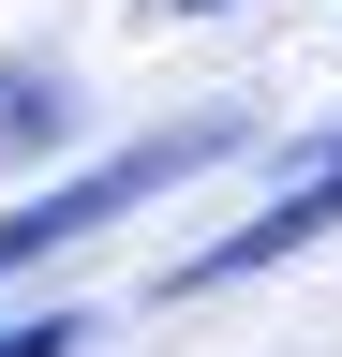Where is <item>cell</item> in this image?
<instances>
[{
  "label": "cell",
  "mask_w": 342,
  "mask_h": 357,
  "mask_svg": "<svg viewBox=\"0 0 342 357\" xmlns=\"http://www.w3.org/2000/svg\"><path fill=\"white\" fill-rule=\"evenodd\" d=\"M327 223H342V134H327V149L297 164V178H283V194L253 208V223H238V238H208V253L179 268V283H164V298H208V283H253V268H283V253H313Z\"/></svg>",
  "instance_id": "7a4b0ae2"
},
{
  "label": "cell",
  "mask_w": 342,
  "mask_h": 357,
  "mask_svg": "<svg viewBox=\"0 0 342 357\" xmlns=\"http://www.w3.org/2000/svg\"><path fill=\"white\" fill-rule=\"evenodd\" d=\"M224 149H238V119H164V134H134L119 164L60 178V194H30V208H0V283H15V268H45V253H75V238H104L119 208H149V194H179V178H208Z\"/></svg>",
  "instance_id": "6da1fadb"
},
{
  "label": "cell",
  "mask_w": 342,
  "mask_h": 357,
  "mask_svg": "<svg viewBox=\"0 0 342 357\" xmlns=\"http://www.w3.org/2000/svg\"><path fill=\"white\" fill-rule=\"evenodd\" d=\"M90 328H75V312H0V357H75Z\"/></svg>",
  "instance_id": "277c9868"
},
{
  "label": "cell",
  "mask_w": 342,
  "mask_h": 357,
  "mask_svg": "<svg viewBox=\"0 0 342 357\" xmlns=\"http://www.w3.org/2000/svg\"><path fill=\"white\" fill-rule=\"evenodd\" d=\"M164 15H224V0H164Z\"/></svg>",
  "instance_id": "5b68a950"
},
{
  "label": "cell",
  "mask_w": 342,
  "mask_h": 357,
  "mask_svg": "<svg viewBox=\"0 0 342 357\" xmlns=\"http://www.w3.org/2000/svg\"><path fill=\"white\" fill-rule=\"evenodd\" d=\"M60 119H75V105H60V75H45V60H0V149H45Z\"/></svg>",
  "instance_id": "3957f363"
}]
</instances>
